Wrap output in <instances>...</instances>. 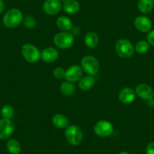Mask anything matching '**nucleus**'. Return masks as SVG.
<instances>
[{
    "mask_svg": "<svg viewBox=\"0 0 154 154\" xmlns=\"http://www.w3.org/2000/svg\"><path fill=\"white\" fill-rule=\"evenodd\" d=\"M23 16L21 11L18 8H14L9 9L5 13L2 22L7 28L12 29L19 26L23 21Z\"/></svg>",
    "mask_w": 154,
    "mask_h": 154,
    "instance_id": "f257e3e1",
    "label": "nucleus"
},
{
    "mask_svg": "<svg viewBox=\"0 0 154 154\" xmlns=\"http://www.w3.org/2000/svg\"><path fill=\"white\" fill-rule=\"evenodd\" d=\"M65 137L68 143L73 146H78L83 140V132L76 125H68L65 129Z\"/></svg>",
    "mask_w": 154,
    "mask_h": 154,
    "instance_id": "f03ea898",
    "label": "nucleus"
},
{
    "mask_svg": "<svg viewBox=\"0 0 154 154\" xmlns=\"http://www.w3.org/2000/svg\"><path fill=\"white\" fill-rule=\"evenodd\" d=\"M80 65L82 70L88 75H91V76L96 75L100 69L99 61L96 57L91 55H86L82 57Z\"/></svg>",
    "mask_w": 154,
    "mask_h": 154,
    "instance_id": "7ed1b4c3",
    "label": "nucleus"
},
{
    "mask_svg": "<svg viewBox=\"0 0 154 154\" xmlns=\"http://www.w3.org/2000/svg\"><path fill=\"white\" fill-rule=\"evenodd\" d=\"M115 51L122 58H128L134 54V47L129 40L121 38L116 43Z\"/></svg>",
    "mask_w": 154,
    "mask_h": 154,
    "instance_id": "20e7f679",
    "label": "nucleus"
},
{
    "mask_svg": "<svg viewBox=\"0 0 154 154\" xmlns=\"http://www.w3.org/2000/svg\"><path fill=\"white\" fill-rule=\"evenodd\" d=\"M21 54L25 60L30 63H36L41 58V51L32 44H24L21 48Z\"/></svg>",
    "mask_w": 154,
    "mask_h": 154,
    "instance_id": "39448f33",
    "label": "nucleus"
},
{
    "mask_svg": "<svg viewBox=\"0 0 154 154\" xmlns=\"http://www.w3.org/2000/svg\"><path fill=\"white\" fill-rule=\"evenodd\" d=\"M54 43L60 49H68L74 43V35L70 32H60L54 36Z\"/></svg>",
    "mask_w": 154,
    "mask_h": 154,
    "instance_id": "423d86ee",
    "label": "nucleus"
},
{
    "mask_svg": "<svg viewBox=\"0 0 154 154\" xmlns=\"http://www.w3.org/2000/svg\"><path fill=\"white\" fill-rule=\"evenodd\" d=\"M113 125L107 120H100L95 123L94 131L98 137H106L113 133Z\"/></svg>",
    "mask_w": 154,
    "mask_h": 154,
    "instance_id": "0eeeda50",
    "label": "nucleus"
},
{
    "mask_svg": "<svg viewBox=\"0 0 154 154\" xmlns=\"http://www.w3.org/2000/svg\"><path fill=\"white\" fill-rule=\"evenodd\" d=\"M14 125L12 121L9 119H0V139L6 140L13 134Z\"/></svg>",
    "mask_w": 154,
    "mask_h": 154,
    "instance_id": "6e6552de",
    "label": "nucleus"
},
{
    "mask_svg": "<svg viewBox=\"0 0 154 154\" xmlns=\"http://www.w3.org/2000/svg\"><path fill=\"white\" fill-rule=\"evenodd\" d=\"M62 6L63 4L60 0H45L42 8L48 15H55L60 12Z\"/></svg>",
    "mask_w": 154,
    "mask_h": 154,
    "instance_id": "1a4fd4ad",
    "label": "nucleus"
},
{
    "mask_svg": "<svg viewBox=\"0 0 154 154\" xmlns=\"http://www.w3.org/2000/svg\"><path fill=\"white\" fill-rule=\"evenodd\" d=\"M82 73H83V70L81 66L72 65L65 71L64 78L66 81H69L70 82H75L77 81H79V79L82 78Z\"/></svg>",
    "mask_w": 154,
    "mask_h": 154,
    "instance_id": "9d476101",
    "label": "nucleus"
},
{
    "mask_svg": "<svg viewBox=\"0 0 154 154\" xmlns=\"http://www.w3.org/2000/svg\"><path fill=\"white\" fill-rule=\"evenodd\" d=\"M136 95L140 98L146 100H150L154 98V90L150 85L145 83H140L135 88Z\"/></svg>",
    "mask_w": 154,
    "mask_h": 154,
    "instance_id": "9b49d317",
    "label": "nucleus"
},
{
    "mask_svg": "<svg viewBox=\"0 0 154 154\" xmlns=\"http://www.w3.org/2000/svg\"><path fill=\"white\" fill-rule=\"evenodd\" d=\"M134 26L141 32H149L152 29V21L149 17L140 15L134 19Z\"/></svg>",
    "mask_w": 154,
    "mask_h": 154,
    "instance_id": "f8f14e48",
    "label": "nucleus"
},
{
    "mask_svg": "<svg viewBox=\"0 0 154 154\" xmlns=\"http://www.w3.org/2000/svg\"><path fill=\"white\" fill-rule=\"evenodd\" d=\"M136 96L137 95H136L135 90L129 88V87H126V88L121 89L118 97L121 103H124V104H129L134 101Z\"/></svg>",
    "mask_w": 154,
    "mask_h": 154,
    "instance_id": "ddd939ff",
    "label": "nucleus"
},
{
    "mask_svg": "<svg viewBox=\"0 0 154 154\" xmlns=\"http://www.w3.org/2000/svg\"><path fill=\"white\" fill-rule=\"evenodd\" d=\"M59 57V53L56 48L53 47H48L41 52V59L45 63H53Z\"/></svg>",
    "mask_w": 154,
    "mask_h": 154,
    "instance_id": "4468645a",
    "label": "nucleus"
},
{
    "mask_svg": "<svg viewBox=\"0 0 154 154\" xmlns=\"http://www.w3.org/2000/svg\"><path fill=\"white\" fill-rule=\"evenodd\" d=\"M63 11L69 14H74L80 10V4L76 0H66L63 4Z\"/></svg>",
    "mask_w": 154,
    "mask_h": 154,
    "instance_id": "2eb2a0df",
    "label": "nucleus"
},
{
    "mask_svg": "<svg viewBox=\"0 0 154 154\" xmlns=\"http://www.w3.org/2000/svg\"><path fill=\"white\" fill-rule=\"evenodd\" d=\"M53 125L57 128H66L69 125V119L66 116L60 113L54 115L51 118Z\"/></svg>",
    "mask_w": 154,
    "mask_h": 154,
    "instance_id": "dca6fc26",
    "label": "nucleus"
},
{
    "mask_svg": "<svg viewBox=\"0 0 154 154\" xmlns=\"http://www.w3.org/2000/svg\"><path fill=\"white\" fill-rule=\"evenodd\" d=\"M56 25L61 32H69L72 28V20L66 16H60L56 20Z\"/></svg>",
    "mask_w": 154,
    "mask_h": 154,
    "instance_id": "f3484780",
    "label": "nucleus"
},
{
    "mask_svg": "<svg viewBox=\"0 0 154 154\" xmlns=\"http://www.w3.org/2000/svg\"><path fill=\"white\" fill-rule=\"evenodd\" d=\"M94 78L91 75H86V76L82 77L79 81L78 86L79 89L82 91H88L91 89L94 85Z\"/></svg>",
    "mask_w": 154,
    "mask_h": 154,
    "instance_id": "a211bd4d",
    "label": "nucleus"
},
{
    "mask_svg": "<svg viewBox=\"0 0 154 154\" xmlns=\"http://www.w3.org/2000/svg\"><path fill=\"white\" fill-rule=\"evenodd\" d=\"M137 8L143 14H149L154 8V0H138Z\"/></svg>",
    "mask_w": 154,
    "mask_h": 154,
    "instance_id": "6ab92c4d",
    "label": "nucleus"
},
{
    "mask_svg": "<svg viewBox=\"0 0 154 154\" xmlns=\"http://www.w3.org/2000/svg\"><path fill=\"white\" fill-rule=\"evenodd\" d=\"M85 45L89 48H94L98 45L99 37L94 32H88L84 38Z\"/></svg>",
    "mask_w": 154,
    "mask_h": 154,
    "instance_id": "aec40b11",
    "label": "nucleus"
},
{
    "mask_svg": "<svg viewBox=\"0 0 154 154\" xmlns=\"http://www.w3.org/2000/svg\"><path fill=\"white\" fill-rule=\"evenodd\" d=\"M7 149L11 154H19L21 151L20 142L14 138H10L6 143Z\"/></svg>",
    "mask_w": 154,
    "mask_h": 154,
    "instance_id": "412c9836",
    "label": "nucleus"
},
{
    "mask_svg": "<svg viewBox=\"0 0 154 154\" xmlns=\"http://www.w3.org/2000/svg\"><path fill=\"white\" fill-rule=\"evenodd\" d=\"M60 89L63 95L71 96L73 94L74 91H75V86L72 82L66 80L62 82L60 86Z\"/></svg>",
    "mask_w": 154,
    "mask_h": 154,
    "instance_id": "4be33fe9",
    "label": "nucleus"
},
{
    "mask_svg": "<svg viewBox=\"0 0 154 154\" xmlns=\"http://www.w3.org/2000/svg\"><path fill=\"white\" fill-rule=\"evenodd\" d=\"M149 49V44L146 40H140L136 44L134 47V51L138 54H145Z\"/></svg>",
    "mask_w": 154,
    "mask_h": 154,
    "instance_id": "5701e85b",
    "label": "nucleus"
},
{
    "mask_svg": "<svg viewBox=\"0 0 154 154\" xmlns=\"http://www.w3.org/2000/svg\"><path fill=\"white\" fill-rule=\"evenodd\" d=\"M1 115L4 119H11L14 116V109L11 105H4L1 109Z\"/></svg>",
    "mask_w": 154,
    "mask_h": 154,
    "instance_id": "b1692460",
    "label": "nucleus"
},
{
    "mask_svg": "<svg viewBox=\"0 0 154 154\" xmlns=\"http://www.w3.org/2000/svg\"><path fill=\"white\" fill-rule=\"evenodd\" d=\"M23 23L25 27L27 29H32L35 26V18L30 15H26L23 17Z\"/></svg>",
    "mask_w": 154,
    "mask_h": 154,
    "instance_id": "393cba45",
    "label": "nucleus"
},
{
    "mask_svg": "<svg viewBox=\"0 0 154 154\" xmlns=\"http://www.w3.org/2000/svg\"><path fill=\"white\" fill-rule=\"evenodd\" d=\"M65 71L64 69L62 67H57L53 71V75L57 79H61L64 78L65 76Z\"/></svg>",
    "mask_w": 154,
    "mask_h": 154,
    "instance_id": "a878e982",
    "label": "nucleus"
},
{
    "mask_svg": "<svg viewBox=\"0 0 154 154\" xmlns=\"http://www.w3.org/2000/svg\"><path fill=\"white\" fill-rule=\"evenodd\" d=\"M146 41L149 45L154 46V29L150 30L146 35Z\"/></svg>",
    "mask_w": 154,
    "mask_h": 154,
    "instance_id": "bb28decb",
    "label": "nucleus"
},
{
    "mask_svg": "<svg viewBox=\"0 0 154 154\" xmlns=\"http://www.w3.org/2000/svg\"><path fill=\"white\" fill-rule=\"evenodd\" d=\"M146 154H154V142H150L146 147Z\"/></svg>",
    "mask_w": 154,
    "mask_h": 154,
    "instance_id": "cd10ccee",
    "label": "nucleus"
},
{
    "mask_svg": "<svg viewBox=\"0 0 154 154\" xmlns=\"http://www.w3.org/2000/svg\"><path fill=\"white\" fill-rule=\"evenodd\" d=\"M5 8V4H4L3 0H0V14H2Z\"/></svg>",
    "mask_w": 154,
    "mask_h": 154,
    "instance_id": "c85d7f7f",
    "label": "nucleus"
},
{
    "mask_svg": "<svg viewBox=\"0 0 154 154\" xmlns=\"http://www.w3.org/2000/svg\"><path fill=\"white\" fill-rule=\"evenodd\" d=\"M119 154H130V153L128 152H127V151H122V152H119Z\"/></svg>",
    "mask_w": 154,
    "mask_h": 154,
    "instance_id": "c756f323",
    "label": "nucleus"
},
{
    "mask_svg": "<svg viewBox=\"0 0 154 154\" xmlns=\"http://www.w3.org/2000/svg\"><path fill=\"white\" fill-rule=\"evenodd\" d=\"M60 1H61V2H64L65 1H66V0H60Z\"/></svg>",
    "mask_w": 154,
    "mask_h": 154,
    "instance_id": "7c9ffc66",
    "label": "nucleus"
}]
</instances>
